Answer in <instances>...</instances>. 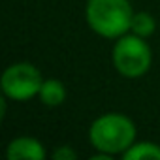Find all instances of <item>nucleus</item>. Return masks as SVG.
<instances>
[{
	"instance_id": "nucleus-1",
	"label": "nucleus",
	"mask_w": 160,
	"mask_h": 160,
	"mask_svg": "<svg viewBox=\"0 0 160 160\" xmlns=\"http://www.w3.org/2000/svg\"><path fill=\"white\" fill-rule=\"evenodd\" d=\"M132 6L128 0H87L85 19L102 38H121L132 27Z\"/></svg>"
},
{
	"instance_id": "nucleus-2",
	"label": "nucleus",
	"mask_w": 160,
	"mask_h": 160,
	"mask_svg": "<svg viewBox=\"0 0 160 160\" xmlns=\"http://www.w3.org/2000/svg\"><path fill=\"white\" fill-rule=\"evenodd\" d=\"M89 139L100 152L122 154L136 141V124L126 115L106 113L91 124Z\"/></svg>"
},
{
	"instance_id": "nucleus-3",
	"label": "nucleus",
	"mask_w": 160,
	"mask_h": 160,
	"mask_svg": "<svg viewBox=\"0 0 160 160\" xmlns=\"http://www.w3.org/2000/svg\"><path fill=\"white\" fill-rule=\"evenodd\" d=\"M151 62H152V51L145 42V38L134 32L117 38L113 47V66L121 75L128 79L141 77L149 72Z\"/></svg>"
},
{
	"instance_id": "nucleus-4",
	"label": "nucleus",
	"mask_w": 160,
	"mask_h": 160,
	"mask_svg": "<svg viewBox=\"0 0 160 160\" xmlns=\"http://www.w3.org/2000/svg\"><path fill=\"white\" fill-rule=\"evenodd\" d=\"M42 83L43 77L40 70L28 62H17L8 66L2 73V79H0L4 96L17 102H25L36 96L42 89Z\"/></svg>"
},
{
	"instance_id": "nucleus-5",
	"label": "nucleus",
	"mask_w": 160,
	"mask_h": 160,
	"mask_svg": "<svg viewBox=\"0 0 160 160\" xmlns=\"http://www.w3.org/2000/svg\"><path fill=\"white\" fill-rule=\"evenodd\" d=\"M6 156L8 160H42L45 156V149L36 138L21 136L10 141Z\"/></svg>"
},
{
	"instance_id": "nucleus-6",
	"label": "nucleus",
	"mask_w": 160,
	"mask_h": 160,
	"mask_svg": "<svg viewBox=\"0 0 160 160\" xmlns=\"http://www.w3.org/2000/svg\"><path fill=\"white\" fill-rule=\"evenodd\" d=\"M42 104L49 106V108H55V106H60L66 98V89L64 85L58 81V79H45L42 83V89L38 92Z\"/></svg>"
},
{
	"instance_id": "nucleus-7",
	"label": "nucleus",
	"mask_w": 160,
	"mask_h": 160,
	"mask_svg": "<svg viewBox=\"0 0 160 160\" xmlns=\"http://www.w3.org/2000/svg\"><path fill=\"white\" fill-rule=\"evenodd\" d=\"M124 160H147V158H156L160 160V145L151 143V141H139V143H132L124 152H122Z\"/></svg>"
},
{
	"instance_id": "nucleus-8",
	"label": "nucleus",
	"mask_w": 160,
	"mask_h": 160,
	"mask_svg": "<svg viewBox=\"0 0 160 160\" xmlns=\"http://www.w3.org/2000/svg\"><path fill=\"white\" fill-rule=\"evenodd\" d=\"M154 17L151 15V13H147V12H138V13H134V17H132V27H130V30L134 32V34H138V36H141V38H147V36H151L152 32H154Z\"/></svg>"
},
{
	"instance_id": "nucleus-9",
	"label": "nucleus",
	"mask_w": 160,
	"mask_h": 160,
	"mask_svg": "<svg viewBox=\"0 0 160 160\" xmlns=\"http://www.w3.org/2000/svg\"><path fill=\"white\" fill-rule=\"evenodd\" d=\"M53 158H55V160H75V158H77V152H75L70 145H62V147L55 149Z\"/></svg>"
}]
</instances>
